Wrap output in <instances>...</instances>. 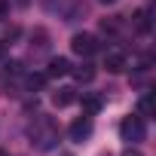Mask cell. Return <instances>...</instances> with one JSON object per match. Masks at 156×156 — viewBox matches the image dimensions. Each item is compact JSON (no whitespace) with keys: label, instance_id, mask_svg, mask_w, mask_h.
Masks as SVG:
<instances>
[{"label":"cell","instance_id":"obj_15","mask_svg":"<svg viewBox=\"0 0 156 156\" xmlns=\"http://www.w3.org/2000/svg\"><path fill=\"white\" fill-rule=\"evenodd\" d=\"M101 3H116V0H101Z\"/></svg>","mask_w":156,"mask_h":156},{"label":"cell","instance_id":"obj_7","mask_svg":"<svg viewBox=\"0 0 156 156\" xmlns=\"http://www.w3.org/2000/svg\"><path fill=\"white\" fill-rule=\"evenodd\" d=\"M135 31H138V34H147V31H150V12H147V9H138V12H135Z\"/></svg>","mask_w":156,"mask_h":156},{"label":"cell","instance_id":"obj_6","mask_svg":"<svg viewBox=\"0 0 156 156\" xmlns=\"http://www.w3.org/2000/svg\"><path fill=\"white\" fill-rule=\"evenodd\" d=\"M73 101H76V89H70V86H64V89H58L52 95V104L55 107H70Z\"/></svg>","mask_w":156,"mask_h":156},{"label":"cell","instance_id":"obj_2","mask_svg":"<svg viewBox=\"0 0 156 156\" xmlns=\"http://www.w3.org/2000/svg\"><path fill=\"white\" fill-rule=\"evenodd\" d=\"M70 49L80 55V58H92L95 52H98V40L92 37V34H73V40H70Z\"/></svg>","mask_w":156,"mask_h":156},{"label":"cell","instance_id":"obj_8","mask_svg":"<svg viewBox=\"0 0 156 156\" xmlns=\"http://www.w3.org/2000/svg\"><path fill=\"white\" fill-rule=\"evenodd\" d=\"M70 73H73L76 80H80V83H92V80H95V67H92V64H83V67L70 70Z\"/></svg>","mask_w":156,"mask_h":156},{"label":"cell","instance_id":"obj_9","mask_svg":"<svg viewBox=\"0 0 156 156\" xmlns=\"http://www.w3.org/2000/svg\"><path fill=\"white\" fill-rule=\"evenodd\" d=\"M83 110H86V116H95V113L101 110V98H95V95H83Z\"/></svg>","mask_w":156,"mask_h":156},{"label":"cell","instance_id":"obj_17","mask_svg":"<svg viewBox=\"0 0 156 156\" xmlns=\"http://www.w3.org/2000/svg\"><path fill=\"white\" fill-rule=\"evenodd\" d=\"M61 156H70V153H61Z\"/></svg>","mask_w":156,"mask_h":156},{"label":"cell","instance_id":"obj_13","mask_svg":"<svg viewBox=\"0 0 156 156\" xmlns=\"http://www.w3.org/2000/svg\"><path fill=\"white\" fill-rule=\"evenodd\" d=\"M3 12H6V0H0V19H3Z\"/></svg>","mask_w":156,"mask_h":156},{"label":"cell","instance_id":"obj_10","mask_svg":"<svg viewBox=\"0 0 156 156\" xmlns=\"http://www.w3.org/2000/svg\"><path fill=\"white\" fill-rule=\"evenodd\" d=\"M138 110H141V116H150L153 113V95H144L141 104H138Z\"/></svg>","mask_w":156,"mask_h":156},{"label":"cell","instance_id":"obj_11","mask_svg":"<svg viewBox=\"0 0 156 156\" xmlns=\"http://www.w3.org/2000/svg\"><path fill=\"white\" fill-rule=\"evenodd\" d=\"M43 80H46V76H40V73H31V76H28V86H31V89H40V86H43Z\"/></svg>","mask_w":156,"mask_h":156},{"label":"cell","instance_id":"obj_5","mask_svg":"<svg viewBox=\"0 0 156 156\" xmlns=\"http://www.w3.org/2000/svg\"><path fill=\"white\" fill-rule=\"evenodd\" d=\"M126 64H129V58H126L122 52H107V58H104V67H107L110 73H122Z\"/></svg>","mask_w":156,"mask_h":156},{"label":"cell","instance_id":"obj_16","mask_svg":"<svg viewBox=\"0 0 156 156\" xmlns=\"http://www.w3.org/2000/svg\"><path fill=\"white\" fill-rule=\"evenodd\" d=\"M0 156H9V153H3V150H0Z\"/></svg>","mask_w":156,"mask_h":156},{"label":"cell","instance_id":"obj_3","mask_svg":"<svg viewBox=\"0 0 156 156\" xmlns=\"http://www.w3.org/2000/svg\"><path fill=\"white\" fill-rule=\"evenodd\" d=\"M67 135H70V141L83 144V141L92 135V119H89V116H80V119H73V122H70V129H67Z\"/></svg>","mask_w":156,"mask_h":156},{"label":"cell","instance_id":"obj_4","mask_svg":"<svg viewBox=\"0 0 156 156\" xmlns=\"http://www.w3.org/2000/svg\"><path fill=\"white\" fill-rule=\"evenodd\" d=\"M73 67H70V61L67 58H49V67H46V76H67Z\"/></svg>","mask_w":156,"mask_h":156},{"label":"cell","instance_id":"obj_12","mask_svg":"<svg viewBox=\"0 0 156 156\" xmlns=\"http://www.w3.org/2000/svg\"><path fill=\"white\" fill-rule=\"evenodd\" d=\"M119 156H144V153H141V150H135V147H129V150H122Z\"/></svg>","mask_w":156,"mask_h":156},{"label":"cell","instance_id":"obj_14","mask_svg":"<svg viewBox=\"0 0 156 156\" xmlns=\"http://www.w3.org/2000/svg\"><path fill=\"white\" fill-rule=\"evenodd\" d=\"M3 52H6V46H3V43H0V55H3Z\"/></svg>","mask_w":156,"mask_h":156},{"label":"cell","instance_id":"obj_1","mask_svg":"<svg viewBox=\"0 0 156 156\" xmlns=\"http://www.w3.org/2000/svg\"><path fill=\"white\" fill-rule=\"evenodd\" d=\"M119 135H122V141H144V135H147V122H144V116H126L122 122H119Z\"/></svg>","mask_w":156,"mask_h":156}]
</instances>
